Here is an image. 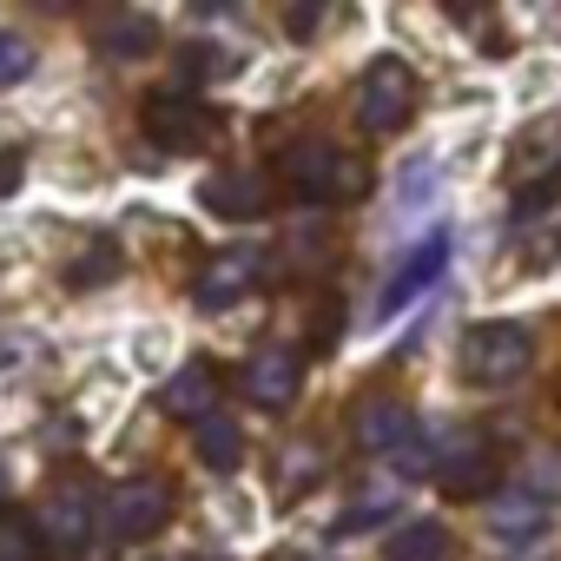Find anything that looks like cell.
<instances>
[{"label": "cell", "instance_id": "cell-1", "mask_svg": "<svg viewBox=\"0 0 561 561\" xmlns=\"http://www.w3.org/2000/svg\"><path fill=\"white\" fill-rule=\"evenodd\" d=\"M462 370L482 390H508V383H522L535 370V337L522 324H502V318L495 324H476L462 337Z\"/></svg>", "mask_w": 561, "mask_h": 561}, {"label": "cell", "instance_id": "cell-2", "mask_svg": "<svg viewBox=\"0 0 561 561\" xmlns=\"http://www.w3.org/2000/svg\"><path fill=\"white\" fill-rule=\"evenodd\" d=\"M508 185H515V218H535L554 192H561V126L535 119L515 152H508Z\"/></svg>", "mask_w": 561, "mask_h": 561}, {"label": "cell", "instance_id": "cell-3", "mask_svg": "<svg viewBox=\"0 0 561 561\" xmlns=\"http://www.w3.org/2000/svg\"><path fill=\"white\" fill-rule=\"evenodd\" d=\"M416 100H423V87H416V73L397 54L370 60L364 80H357V119H364V133H403L416 119Z\"/></svg>", "mask_w": 561, "mask_h": 561}, {"label": "cell", "instance_id": "cell-4", "mask_svg": "<svg viewBox=\"0 0 561 561\" xmlns=\"http://www.w3.org/2000/svg\"><path fill=\"white\" fill-rule=\"evenodd\" d=\"M172 522V489L159 476H126L100 495V528L113 541H152Z\"/></svg>", "mask_w": 561, "mask_h": 561}, {"label": "cell", "instance_id": "cell-5", "mask_svg": "<svg viewBox=\"0 0 561 561\" xmlns=\"http://www.w3.org/2000/svg\"><path fill=\"white\" fill-rule=\"evenodd\" d=\"M285 185H291V198H305V205H331V198H357L370 179L357 172V165H344V152L331 146V139H305V146H291L285 152Z\"/></svg>", "mask_w": 561, "mask_h": 561}, {"label": "cell", "instance_id": "cell-6", "mask_svg": "<svg viewBox=\"0 0 561 561\" xmlns=\"http://www.w3.org/2000/svg\"><path fill=\"white\" fill-rule=\"evenodd\" d=\"M238 390H244V403H257V410H291V397L305 390V357H298L291 344H264V351L244 357Z\"/></svg>", "mask_w": 561, "mask_h": 561}, {"label": "cell", "instance_id": "cell-7", "mask_svg": "<svg viewBox=\"0 0 561 561\" xmlns=\"http://www.w3.org/2000/svg\"><path fill=\"white\" fill-rule=\"evenodd\" d=\"M146 133L165 146V152H198L218 139V113L185 100V93H146Z\"/></svg>", "mask_w": 561, "mask_h": 561}, {"label": "cell", "instance_id": "cell-8", "mask_svg": "<svg viewBox=\"0 0 561 561\" xmlns=\"http://www.w3.org/2000/svg\"><path fill=\"white\" fill-rule=\"evenodd\" d=\"M502 482V462H495V449L482 443V436H456L443 456H436V489L449 495V502H476V495H489Z\"/></svg>", "mask_w": 561, "mask_h": 561}, {"label": "cell", "instance_id": "cell-9", "mask_svg": "<svg viewBox=\"0 0 561 561\" xmlns=\"http://www.w3.org/2000/svg\"><path fill=\"white\" fill-rule=\"evenodd\" d=\"M351 443H357L364 456L403 449V443H410V410H403L397 397H383V390L357 397V403H351Z\"/></svg>", "mask_w": 561, "mask_h": 561}, {"label": "cell", "instance_id": "cell-10", "mask_svg": "<svg viewBox=\"0 0 561 561\" xmlns=\"http://www.w3.org/2000/svg\"><path fill=\"white\" fill-rule=\"evenodd\" d=\"M257 277H264V257H257V251H218V257L198 271L192 298H198L205 311H225V305H238V298L257 291Z\"/></svg>", "mask_w": 561, "mask_h": 561}, {"label": "cell", "instance_id": "cell-11", "mask_svg": "<svg viewBox=\"0 0 561 561\" xmlns=\"http://www.w3.org/2000/svg\"><path fill=\"white\" fill-rule=\"evenodd\" d=\"M443 264H449V238H443V231H430V238H423V244H416V251L397 264V277L383 285V305H377V311H383V318H397V311H403L416 291H430V285H436V277H443Z\"/></svg>", "mask_w": 561, "mask_h": 561}, {"label": "cell", "instance_id": "cell-12", "mask_svg": "<svg viewBox=\"0 0 561 561\" xmlns=\"http://www.w3.org/2000/svg\"><path fill=\"white\" fill-rule=\"evenodd\" d=\"M205 211H218V218H264L271 211V185H264V172H211L205 179Z\"/></svg>", "mask_w": 561, "mask_h": 561}, {"label": "cell", "instance_id": "cell-13", "mask_svg": "<svg viewBox=\"0 0 561 561\" xmlns=\"http://www.w3.org/2000/svg\"><path fill=\"white\" fill-rule=\"evenodd\" d=\"M34 522H41L47 548H54V541H60V548H80V541H87V522H93V495H87L80 482H60Z\"/></svg>", "mask_w": 561, "mask_h": 561}, {"label": "cell", "instance_id": "cell-14", "mask_svg": "<svg viewBox=\"0 0 561 561\" xmlns=\"http://www.w3.org/2000/svg\"><path fill=\"white\" fill-rule=\"evenodd\" d=\"M159 403H165L172 416H185V423L218 416V377H211V364H185V370L159 390Z\"/></svg>", "mask_w": 561, "mask_h": 561}, {"label": "cell", "instance_id": "cell-15", "mask_svg": "<svg viewBox=\"0 0 561 561\" xmlns=\"http://www.w3.org/2000/svg\"><path fill=\"white\" fill-rule=\"evenodd\" d=\"M192 449H198V462H205V469H238V462H244V430L218 410V416L192 423Z\"/></svg>", "mask_w": 561, "mask_h": 561}, {"label": "cell", "instance_id": "cell-16", "mask_svg": "<svg viewBox=\"0 0 561 561\" xmlns=\"http://www.w3.org/2000/svg\"><path fill=\"white\" fill-rule=\"evenodd\" d=\"M541 528H548V508H541L535 495H508V502L495 508V522H489L495 548H528V541H541Z\"/></svg>", "mask_w": 561, "mask_h": 561}, {"label": "cell", "instance_id": "cell-17", "mask_svg": "<svg viewBox=\"0 0 561 561\" xmlns=\"http://www.w3.org/2000/svg\"><path fill=\"white\" fill-rule=\"evenodd\" d=\"M383 561H449V528L443 522H403V528H390Z\"/></svg>", "mask_w": 561, "mask_h": 561}, {"label": "cell", "instance_id": "cell-18", "mask_svg": "<svg viewBox=\"0 0 561 561\" xmlns=\"http://www.w3.org/2000/svg\"><path fill=\"white\" fill-rule=\"evenodd\" d=\"M152 47H159V21L152 14H119V21L100 27V54H113V60H146Z\"/></svg>", "mask_w": 561, "mask_h": 561}, {"label": "cell", "instance_id": "cell-19", "mask_svg": "<svg viewBox=\"0 0 561 561\" xmlns=\"http://www.w3.org/2000/svg\"><path fill=\"white\" fill-rule=\"evenodd\" d=\"M113 277H119V244H113V238H93V244L73 257L67 285H73V291H100V285H113Z\"/></svg>", "mask_w": 561, "mask_h": 561}, {"label": "cell", "instance_id": "cell-20", "mask_svg": "<svg viewBox=\"0 0 561 561\" xmlns=\"http://www.w3.org/2000/svg\"><path fill=\"white\" fill-rule=\"evenodd\" d=\"M0 561H47V535L34 515H8L0 508Z\"/></svg>", "mask_w": 561, "mask_h": 561}, {"label": "cell", "instance_id": "cell-21", "mask_svg": "<svg viewBox=\"0 0 561 561\" xmlns=\"http://www.w3.org/2000/svg\"><path fill=\"white\" fill-rule=\"evenodd\" d=\"M377 522H397V489H364L357 502H344L337 535H364V528H377Z\"/></svg>", "mask_w": 561, "mask_h": 561}, {"label": "cell", "instance_id": "cell-22", "mask_svg": "<svg viewBox=\"0 0 561 561\" xmlns=\"http://www.w3.org/2000/svg\"><path fill=\"white\" fill-rule=\"evenodd\" d=\"M528 489H535V502H548V495L561 502V443H554V449L541 443V449L528 456Z\"/></svg>", "mask_w": 561, "mask_h": 561}, {"label": "cell", "instance_id": "cell-23", "mask_svg": "<svg viewBox=\"0 0 561 561\" xmlns=\"http://www.w3.org/2000/svg\"><path fill=\"white\" fill-rule=\"evenodd\" d=\"M34 73V47L21 34H0V87H21Z\"/></svg>", "mask_w": 561, "mask_h": 561}, {"label": "cell", "instance_id": "cell-24", "mask_svg": "<svg viewBox=\"0 0 561 561\" xmlns=\"http://www.w3.org/2000/svg\"><path fill=\"white\" fill-rule=\"evenodd\" d=\"M21 172H27V152H14V146H0V198H8V192L21 185Z\"/></svg>", "mask_w": 561, "mask_h": 561}, {"label": "cell", "instance_id": "cell-25", "mask_svg": "<svg viewBox=\"0 0 561 561\" xmlns=\"http://www.w3.org/2000/svg\"><path fill=\"white\" fill-rule=\"evenodd\" d=\"M0 495H8V469H0Z\"/></svg>", "mask_w": 561, "mask_h": 561}]
</instances>
